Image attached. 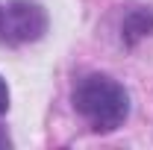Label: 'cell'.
Wrapping results in <instances>:
<instances>
[{"instance_id":"4","label":"cell","mask_w":153,"mask_h":150,"mask_svg":"<svg viewBox=\"0 0 153 150\" xmlns=\"http://www.w3.org/2000/svg\"><path fill=\"white\" fill-rule=\"evenodd\" d=\"M9 109V85H6V79L0 76V115Z\"/></svg>"},{"instance_id":"1","label":"cell","mask_w":153,"mask_h":150,"mask_svg":"<svg viewBox=\"0 0 153 150\" xmlns=\"http://www.w3.org/2000/svg\"><path fill=\"white\" fill-rule=\"evenodd\" d=\"M74 109L94 132H115L130 118V91L106 74H91L74 88Z\"/></svg>"},{"instance_id":"5","label":"cell","mask_w":153,"mask_h":150,"mask_svg":"<svg viewBox=\"0 0 153 150\" xmlns=\"http://www.w3.org/2000/svg\"><path fill=\"white\" fill-rule=\"evenodd\" d=\"M3 147H12V138H9V132L0 127V150H3Z\"/></svg>"},{"instance_id":"3","label":"cell","mask_w":153,"mask_h":150,"mask_svg":"<svg viewBox=\"0 0 153 150\" xmlns=\"http://www.w3.org/2000/svg\"><path fill=\"white\" fill-rule=\"evenodd\" d=\"M150 33H153V12L135 9V12H130L124 18V41L127 44H135V41H141V38L150 36Z\"/></svg>"},{"instance_id":"2","label":"cell","mask_w":153,"mask_h":150,"mask_svg":"<svg viewBox=\"0 0 153 150\" xmlns=\"http://www.w3.org/2000/svg\"><path fill=\"white\" fill-rule=\"evenodd\" d=\"M47 33V12L36 0H0V44L21 47Z\"/></svg>"}]
</instances>
